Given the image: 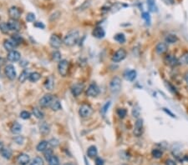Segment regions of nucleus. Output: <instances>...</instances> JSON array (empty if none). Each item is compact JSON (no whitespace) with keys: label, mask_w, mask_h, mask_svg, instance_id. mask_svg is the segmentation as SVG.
I'll return each mask as SVG.
<instances>
[{"label":"nucleus","mask_w":188,"mask_h":165,"mask_svg":"<svg viewBox=\"0 0 188 165\" xmlns=\"http://www.w3.org/2000/svg\"><path fill=\"white\" fill-rule=\"evenodd\" d=\"M78 39H79V32L76 30H73L65 37L64 43L66 44L67 46H73L74 44L77 43Z\"/></svg>","instance_id":"nucleus-1"},{"label":"nucleus","mask_w":188,"mask_h":165,"mask_svg":"<svg viewBox=\"0 0 188 165\" xmlns=\"http://www.w3.org/2000/svg\"><path fill=\"white\" fill-rule=\"evenodd\" d=\"M164 63L165 64L169 67H172V68H175V67L178 66L180 64V62H179V59H177L176 56L174 55L170 54H166V56L164 57Z\"/></svg>","instance_id":"nucleus-2"},{"label":"nucleus","mask_w":188,"mask_h":165,"mask_svg":"<svg viewBox=\"0 0 188 165\" xmlns=\"http://www.w3.org/2000/svg\"><path fill=\"white\" fill-rule=\"evenodd\" d=\"M144 132V123L143 120L141 118H138L136 123H135V127H134V135L136 137H140Z\"/></svg>","instance_id":"nucleus-3"},{"label":"nucleus","mask_w":188,"mask_h":165,"mask_svg":"<svg viewBox=\"0 0 188 165\" xmlns=\"http://www.w3.org/2000/svg\"><path fill=\"white\" fill-rule=\"evenodd\" d=\"M110 88L113 93H118L121 88V79L119 77L113 78L110 83Z\"/></svg>","instance_id":"nucleus-4"},{"label":"nucleus","mask_w":188,"mask_h":165,"mask_svg":"<svg viewBox=\"0 0 188 165\" xmlns=\"http://www.w3.org/2000/svg\"><path fill=\"white\" fill-rule=\"evenodd\" d=\"M79 114L82 118H88L93 114V109L91 108L90 105L84 104L79 108Z\"/></svg>","instance_id":"nucleus-5"},{"label":"nucleus","mask_w":188,"mask_h":165,"mask_svg":"<svg viewBox=\"0 0 188 165\" xmlns=\"http://www.w3.org/2000/svg\"><path fill=\"white\" fill-rule=\"evenodd\" d=\"M126 57V51L124 49H119L112 56V61L115 63H119Z\"/></svg>","instance_id":"nucleus-6"},{"label":"nucleus","mask_w":188,"mask_h":165,"mask_svg":"<svg viewBox=\"0 0 188 165\" xmlns=\"http://www.w3.org/2000/svg\"><path fill=\"white\" fill-rule=\"evenodd\" d=\"M68 68H69V63L68 61L64 59V60L60 61L59 65H58V70L61 76L65 77L68 73Z\"/></svg>","instance_id":"nucleus-7"},{"label":"nucleus","mask_w":188,"mask_h":165,"mask_svg":"<svg viewBox=\"0 0 188 165\" xmlns=\"http://www.w3.org/2000/svg\"><path fill=\"white\" fill-rule=\"evenodd\" d=\"M155 50V53H156L157 54H166V53H167V51H168V44H166V43H162V42H160L159 44H156Z\"/></svg>","instance_id":"nucleus-8"},{"label":"nucleus","mask_w":188,"mask_h":165,"mask_svg":"<svg viewBox=\"0 0 188 165\" xmlns=\"http://www.w3.org/2000/svg\"><path fill=\"white\" fill-rule=\"evenodd\" d=\"M53 99H54V98L51 94H46L39 100V104L43 108H46L48 106H50Z\"/></svg>","instance_id":"nucleus-9"},{"label":"nucleus","mask_w":188,"mask_h":165,"mask_svg":"<svg viewBox=\"0 0 188 165\" xmlns=\"http://www.w3.org/2000/svg\"><path fill=\"white\" fill-rule=\"evenodd\" d=\"M99 93H100V89L95 83H91L86 91V94L89 97H95L99 94Z\"/></svg>","instance_id":"nucleus-10"},{"label":"nucleus","mask_w":188,"mask_h":165,"mask_svg":"<svg viewBox=\"0 0 188 165\" xmlns=\"http://www.w3.org/2000/svg\"><path fill=\"white\" fill-rule=\"evenodd\" d=\"M5 74L6 76L9 78V79L13 80L16 78V71H15L14 67L11 65V64L7 65L5 67Z\"/></svg>","instance_id":"nucleus-11"},{"label":"nucleus","mask_w":188,"mask_h":165,"mask_svg":"<svg viewBox=\"0 0 188 165\" xmlns=\"http://www.w3.org/2000/svg\"><path fill=\"white\" fill-rule=\"evenodd\" d=\"M9 13L12 19H14V20H18L21 16V11L17 7H11L9 10Z\"/></svg>","instance_id":"nucleus-12"},{"label":"nucleus","mask_w":188,"mask_h":165,"mask_svg":"<svg viewBox=\"0 0 188 165\" xmlns=\"http://www.w3.org/2000/svg\"><path fill=\"white\" fill-rule=\"evenodd\" d=\"M18 165H27L29 163V156L26 154H20L17 158Z\"/></svg>","instance_id":"nucleus-13"},{"label":"nucleus","mask_w":188,"mask_h":165,"mask_svg":"<svg viewBox=\"0 0 188 165\" xmlns=\"http://www.w3.org/2000/svg\"><path fill=\"white\" fill-rule=\"evenodd\" d=\"M50 44L53 48L58 49V48H60L61 46L62 42H61V39H60V37H58L57 35L54 34V35H52L51 38H50Z\"/></svg>","instance_id":"nucleus-14"},{"label":"nucleus","mask_w":188,"mask_h":165,"mask_svg":"<svg viewBox=\"0 0 188 165\" xmlns=\"http://www.w3.org/2000/svg\"><path fill=\"white\" fill-rule=\"evenodd\" d=\"M84 85L82 83H75L74 84L71 88V92H72L73 95L74 96H79V94L83 92Z\"/></svg>","instance_id":"nucleus-15"},{"label":"nucleus","mask_w":188,"mask_h":165,"mask_svg":"<svg viewBox=\"0 0 188 165\" xmlns=\"http://www.w3.org/2000/svg\"><path fill=\"white\" fill-rule=\"evenodd\" d=\"M92 34H93V36H94V38H96V39H102V38L105 37V30L103 29V28L96 27L93 30Z\"/></svg>","instance_id":"nucleus-16"},{"label":"nucleus","mask_w":188,"mask_h":165,"mask_svg":"<svg viewBox=\"0 0 188 165\" xmlns=\"http://www.w3.org/2000/svg\"><path fill=\"white\" fill-rule=\"evenodd\" d=\"M20 57L21 55L20 54L16 51V50H13V51H10L8 54V59L11 62H17L20 59Z\"/></svg>","instance_id":"nucleus-17"},{"label":"nucleus","mask_w":188,"mask_h":165,"mask_svg":"<svg viewBox=\"0 0 188 165\" xmlns=\"http://www.w3.org/2000/svg\"><path fill=\"white\" fill-rule=\"evenodd\" d=\"M4 48H5L6 49L10 52V51H13V50L14 49V48L18 46V44L11 39H9V40H5L4 43Z\"/></svg>","instance_id":"nucleus-18"},{"label":"nucleus","mask_w":188,"mask_h":165,"mask_svg":"<svg viewBox=\"0 0 188 165\" xmlns=\"http://www.w3.org/2000/svg\"><path fill=\"white\" fill-rule=\"evenodd\" d=\"M39 131L43 134V135H47L49 134L50 132V125L46 123V122H43L39 124Z\"/></svg>","instance_id":"nucleus-19"},{"label":"nucleus","mask_w":188,"mask_h":165,"mask_svg":"<svg viewBox=\"0 0 188 165\" xmlns=\"http://www.w3.org/2000/svg\"><path fill=\"white\" fill-rule=\"evenodd\" d=\"M179 40L178 37L176 34H172V33H169L167 34L165 38V41L167 44H174L177 43V41Z\"/></svg>","instance_id":"nucleus-20"},{"label":"nucleus","mask_w":188,"mask_h":165,"mask_svg":"<svg viewBox=\"0 0 188 165\" xmlns=\"http://www.w3.org/2000/svg\"><path fill=\"white\" fill-rule=\"evenodd\" d=\"M9 29L12 31H18L20 29V23L18 22L17 20L14 19H11L9 22L8 23Z\"/></svg>","instance_id":"nucleus-21"},{"label":"nucleus","mask_w":188,"mask_h":165,"mask_svg":"<svg viewBox=\"0 0 188 165\" xmlns=\"http://www.w3.org/2000/svg\"><path fill=\"white\" fill-rule=\"evenodd\" d=\"M1 155L6 159H9L12 157V150L9 148H3L2 150L0 151Z\"/></svg>","instance_id":"nucleus-22"},{"label":"nucleus","mask_w":188,"mask_h":165,"mask_svg":"<svg viewBox=\"0 0 188 165\" xmlns=\"http://www.w3.org/2000/svg\"><path fill=\"white\" fill-rule=\"evenodd\" d=\"M125 78L128 81H133L136 78V70H129L125 74Z\"/></svg>","instance_id":"nucleus-23"},{"label":"nucleus","mask_w":188,"mask_h":165,"mask_svg":"<svg viewBox=\"0 0 188 165\" xmlns=\"http://www.w3.org/2000/svg\"><path fill=\"white\" fill-rule=\"evenodd\" d=\"M55 86V78L53 76H50L45 82V88L48 90H52Z\"/></svg>","instance_id":"nucleus-24"},{"label":"nucleus","mask_w":188,"mask_h":165,"mask_svg":"<svg viewBox=\"0 0 188 165\" xmlns=\"http://www.w3.org/2000/svg\"><path fill=\"white\" fill-rule=\"evenodd\" d=\"M50 108L54 111H58V110L61 109V104L58 99H53L51 104H50Z\"/></svg>","instance_id":"nucleus-25"},{"label":"nucleus","mask_w":188,"mask_h":165,"mask_svg":"<svg viewBox=\"0 0 188 165\" xmlns=\"http://www.w3.org/2000/svg\"><path fill=\"white\" fill-rule=\"evenodd\" d=\"M97 148L95 146H90L87 150V155L89 158H94L97 155Z\"/></svg>","instance_id":"nucleus-26"},{"label":"nucleus","mask_w":188,"mask_h":165,"mask_svg":"<svg viewBox=\"0 0 188 165\" xmlns=\"http://www.w3.org/2000/svg\"><path fill=\"white\" fill-rule=\"evenodd\" d=\"M47 146H48V142L45 141V140H43V141L39 142V144L36 147V149L39 152H44V150L47 149Z\"/></svg>","instance_id":"nucleus-27"},{"label":"nucleus","mask_w":188,"mask_h":165,"mask_svg":"<svg viewBox=\"0 0 188 165\" xmlns=\"http://www.w3.org/2000/svg\"><path fill=\"white\" fill-rule=\"evenodd\" d=\"M40 77H41V76H40V74H39V73L33 72V73H31L29 74V76H28V80H29L30 82H37L39 78H40Z\"/></svg>","instance_id":"nucleus-28"},{"label":"nucleus","mask_w":188,"mask_h":165,"mask_svg":"<svg viewBox=\"0 0 188 165\" xmlns=\"http://www.w3.org/2000/svg\"><path fill=\"white\" fill-rule=\"evenodd\" d=\"M146 3H147V6H148V8H149L150 11H157V7H156V4H155V0H146Z\"/></svg>","instance_id":"nucleus-29"},{"label":"nucleus","mask_w":188,"mask_h":165,"mask_svg":"<svg viewBox=\"0 0 188 165\" xmlns=\"http://www.w3.org/2000/svg\"><path fill=\"white\" fill-rule=\"evenodd\" d=\"M151 155H152V157L153 158H155V159H160L161 157H162V155H163V152L159 149H152V151H151Z\"/></svg>","instance_id":"nucleus-30"},{"label":"nucleus","mask_w":188,"mask_h":165,"mask_svg":"<svg viewBox=\"0 0 188 165\" xmlns=\"http://www.w3.org/2000/svg\"><path fill=\"white\" fill-rule=\"evenodd\" d=\"M114 39L116 40V42H118L119 44H124L126 42V36L123 33H117L115 35Z\"/></svg>","instance_id":"nucleus-31"},{"label":"nucleus","mask_w":188,"mask_h":165,"mask_svg":"<svg viewBox=\"0 0 188 165\" xmlns=\"http://www.w3.org/2000/svg\"><path fill=\"white\" fill-rule=\"evenodd\" d=\"M21 130H22V126L18 123H17L15 122L13 124V126L11 128V131L13 133H19L21 132Z\"/></svg>","instance_id":"nucleus-32"},{"label":"nucleus","mask_w":188,"mask_h":165,"mask_svg":"<svg viewBox=\"0 0 188 165\" xmlns=\"http://www.w3.org/2000/svg\"><path fill=\"white\" fill-rule=\"evenodd\" d=\"M179 62H180V64L188 65V53H184L179 59Z\"/></svg>","instance_id":"nucleus-33"},{"label":"nucleus","mask_w":188,"mask_h":165,"mask_svg":"<svg viewBox=\"0 0 188 165\" xmlns=\"http://www.w3.org/2000/svg\"><path fill=\"white\" fill-rule=\"evenodd\" d=\"M33 115L35 116L37 118H39V119H42V118H44V113L40 109H39L38 108H34V109H33Z\"/></svg>","instance_id":"nucleus-34"},{"label":"nucleus","mask_w":188,"mask_h":165,"mask_svg":"<svg viewBox=\"0 0 188 165\" xmlns=\"http://www.w3.org/2000/svg\"><path fill=\"white\" fill-rule=\"evenodd\" d=\"M29 72L27 69H25V70H23L22 72V73L20 74V76H19V81L21 82H23L27 78H28V76H29Z\"/></svg>","instance_id":"nucleus-35"},{"label":"nucleus","mask_w":188,"mask_h":165,"mask_svg":"<svg viewBox=\"0 0 188 165\" xmlns=\"http://www.w3.org/2000/svg\"><path fill=\"white\" fill-rule=\"evenodd\" d=\"M49 165H60V160L55 155H53L50 159L48 160Z\"/></svg>","instance_id":"nucleus-36"},{"label":"nucleus","mask_w":188,"mask_h":165,"mask_svg":"<svg viewBox=\"0 0 188 165\" xmlns=\"http://www.w3.org/2000/svg\"><path fill=\"white\" fill-rule=\"evenodd\" d=\"M0 30L4 33H9L10 31V29H9L8 23H0Z\"/></svg>","instance_id":"nucleus-37"},{"label":"nucleus","mask_w":188,"mask_h":165,"mask_svg":"<svg viewBox=\"0 0 188 165\" xmlns=\"http://www.w3.org/2000/svg\"><path fill=\"white\" fill-rule=\"evenodd\" d=\"M29 165H44V160L40 157H36Z\"/></svg>","instance_id":"nucleus-38"},{"label":"nucleus","mask_w":188,"mask_h":165,"mask_svg":"<svg viewBox=\"0 0 188 165\" xmlns=\"http://www.w3.org/2000/svg\"><path fill=\"white\" fill-rule=\"evenodd\" d=\"M116 113H117V115L119 116L120 118H124L127 114V111L125 109H118Z\"/></svg>","instance_id":"nucleus-39"},{"label":"nucleus","mask_w":188,"mask_h":165,"mask_svg":"<svg viewBox=\"0 0 188 165\" xmlns=\"http://www.w3.org/2000/svg\"><path fill=\"white\" fill-rule=\"evenodd\" d=\"M166 88L169 89V91L170 92H172V94H177V88H175L173 85H172V83L170 82H166Z\"/></svg>","instance_id":"nucleus-40"},{"label":"nucleus","mask_w":188,"mask_h":165,"mask_svg":"<svg viewBox=\"0 0 188 165\" xmlns=\"http://www.w3.org/2000/svg\"><path fill=\"white\" fill-rule=\"evenodd\" d=\"M44 158H45V159L47 160V161L50 159V158L54 155V154H53V150L50 149H46V150H44Z\"/></svg>","instance_id":"nucleus-41"},{"label":"nucleus","mask_w":188,"mask_h":165,"mask_svg":"<svg viewBox=\"0 0 188 165\" xmlns=\"http://www.w3.org/2000/svg\"><path fill=\"white\" fill-rule=\"evenodd\" d=\"M140 114V109L139 108V106H136L134 107V109H132V115L134 118H138Z\"/></svg>","instance_id":"nucleus-42"},{"label":"nucleus","mask_w":188,"mask_h":165,"mask_svg":"<svg viewBox=\"0 0 188 165\" xmlns=\"http://www.w3.org/2000/svg\"><path fill=\"white\" fill-rule=\"evenodd\" d=\"M11 39H13V41H14L18 45V44H20V43L23 41L22 37H21V36H19V35H18V34H14V35H13Z\"/></svg>","instance_id":"nucleus-43"},{"label":"nucleus","mask_w":188,"mask_h":165,"mask_svg":"<svg viewBox=\"0 0 188 165\" xmlns=\"http://www.w3.org/2000/svg\"><path fill=\"white\" fill-rule=\"evenodd\" d=\"M30 117H31V114L28 111H23L20 113V118H22L23 119H28Z\"/></svg>","instance_id":"nucleus-44"},{"label":"nucleus","mask_w":188,"mask_h":165,"mask_svg":"<svg viewBox=\"0 0 188 165\" xmlns=\"http://www.w3.org/2000/svg\"><path fill=\"white\" fill-rule=\"evenodd\" d=\"M52 57H53V59L55 61H60L61 59V54L59 51H55L52 54Z\"/></svg>","instance_id":"nucleus-45"},{"label":"nucleus","mask_w":188,"mask_h":165,"mask_svg":"<svg viewBox=\"0 0 188 165\" xmlns=\"http://www.w3.org/2000/svg\"><path fill=\"white\" fill-rule=\"evenodd\" d=\"M142 18H143V19H145V21L146 22L147 24H150V16L149 13H147V12L143 13H142Z\"/></svg>","instance_id":"nucleus-46"},{"label":"nucleus","mask_w":188,"mask_h":165,"mask_svg":"<svg viewBox=\"0 0 188 165\" xmlns=\"http://www.w3.org/2000/svg\"><path fill=\"white\" fill-rule=\"evenodd\" d=\"M26 20L28 22H33L35 20V14L33 13H28L26 16Z\"/></svg>","instance_id":"nucleus-47"},{"label":"nucleus","mask_w":188,"mask_h":165,"mask_svg":"<svg viewBox=\"0 0 188 165\" xmlns=\"http://www.w3.org/2000/svg\"><path fill=\"white\" fill-rule=\"evenodd\" d=\"M49 143L50 144V146H52V147H57L58 145H59V140H57L56 138H52L51 140H50V142H49Z\"/></svg>","instance_id":"nucleus-48"},{"label":"nucleus","mask_w":188,"mask_h":165,"mask_svg":"<svg viewBox=\"0 0 188 165\" xmlns=\"http://www.w3.org/2000/svg\"><path fill=\"white\" fill-rule=\"evenodd\" d=\"M165 164L166 165H177V163H176V161H174V160L169 159L166 160V162H165Z\"/></svg>","instance_id":"nucleus-49"},{"label":"nucleus","mask_w":188,"mask_h":165,"mask_svg":"<svg viewBox=\"0 0 188 165\" xmlns=\"http://www.w3.org/2000/svg\"><path fill=\"white\" fill-rule=\"evenodd\" d=\"M34 27L36 28H45V26H44V24L43 23L41 22H36L35 23H34Z\"/></svg>","instance_id":"nucleus-50"},{"label":"nucleus","mask_w":188,"mask_h":165,"mask_svg":"<svg viewBox=\"0 0 188 165\" xmlns=\"http://www.w3.org/2000/svg\"><path fill=\"white\" fill-rule=\"evenodd\" d=\"M110 105H111V102H108V103H106L105 106L103 107V109H102V111H103V113H104V114H105V113H106V111L108 110V109H109V107H110Z\"/></svg>","instance_id":"nucleus-51"},{"label":"nucleus","mask_w":188,"mask_h":165,"mask_svg":"<svg viewBox=\"0 0 188 165\" xmlns=\"http://www.w3.org/2000/svg\"><path fill=\"white\" fill-rule=\"evenodd\" d=\"M95 164L96 165H104V161L101 159L100 158H97L95 159Z\"/></svg>","instance_id":"nucleus-52"},{"label":"nucleus","mask_w":188,"mask_h":165,"mask_svg":"<svg viewBox=\"0 0 188 165\" xmlns=\"http://www.w3.org/2000/svg\"><path fill=\"white\" fill-rule=\"evenodd\" d=\"M167 5H173L175 3V0H162Z\"/></svg>","instance_id":"nucleus-53"},{"label":"nucleus","mask_w":188,"mask_h":165,"mask_svg":"<svg viewBox=\"0 0 188 165\" xmlns=\"http://www.w3.org/2000/svg\"><path fill=\"white\" fill-rule=\"evenodd\" d=\"M163 110H164V112H166V114H169L171 117H172V118H176V115H175L173 113H172V112H171L169 109H163Z\"/></svg>","instance_id":"nucleus-54"},{"label":"nucleus","mask_w":188,"mask_h":165,"mask_svg":"<svg viewBox=\"0 0 188 165\" xmlns=\"http://www.w3.org/2000/svg\"><path fill=\"white\" fill-rule=\"evenodd\" d=\"M184 79H185V81H186V82H187V84L188 86V73H185V75H184Z\"/></svg>","instance_id":"nucleus-55"},{"label":"nucleus","mask_w":188,"mask_h":165,"mask_svg":"<svg viewBox=\"0 0 188 165\" xmlns=\"http://www.w3.org/2000/svg\"><path fill=\"white\" fill-rule=\"evenodd\" d=\"M4 148V145H3V143H2V142L0 141V151L2 150V149Z\"/></svg>","instance_id":"nucleus-56"},{"label":"nucleus","mask_w":188,"mask_h":165,"mask_svg":"<svg viewBox=\"0 0 188 165\" xmlns=\"http://www.w3.org/2000/svg\"><path fill=\"white\" fill-rule=\"evenodd\" d=\"M65 165H74L73 164H70V163H67V164H65Z\"/></svg>","instance_id":"nucleus-57"},{"label":"nucleus","mask_w":188,"mask_h":165,"mask_svg":"<svg viewBox=\"0 0 188 165\" xmlns=\"http://www.w3.org/2000/svg\"><path fill=\"white\" fill-rule=\"evenodd\" d=\"M122 165H127V164H122Z\"/></svg>","instance_id":"nucleus-58"}]
</instances>
